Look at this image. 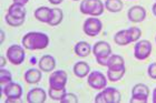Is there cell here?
I'll list each match as a JSON object with an SVG mask.
<instances>
[{"mask_svg":"<svg viewBox=\"0 0 156 103\" xmlns=\"http://www.w3.org/2000/svg\"><path fill=\"white\" fill-rule=\"evenodd\" d=\"M49 45V37L44 32L31 31L23 37V47L27 50H42Z\"/></svg>","mask_w":156,"mask_h":103,"instance_id":"obj_1","label":"cell"},{"mask_svg":"<svg viewBox=\"0 0 156 103\" xmlns=\"http://www.w3.org/2000/svg\"><path fill=\"white\" fill-rule=\"evenodd\" d=\"M80 12L91 17H99L105 10V5L101 0H81Z\"/></svg>","mask_w":156,"mask_h":103,"instance_id":"obj_2","label":"cell"},{"mask_svg":"<svg viewBox=\"0 0 156 103\" xmlns=\"http://www.w3.org/2000/svg\"><path fill=\"white\" fill-rule=\"evenodd\" d=\"M93 53H94L98 65H103V67H106L108 57L112 55L111 45L106 41L96 42L94 45V48H93Z\"/></svg>","mask_w":156,"mask_h":103,"instance_id":"obj_3","label":"cell"},{"mask_svg":"<svg viewBox=\"0 0 156 103\" xmlns=\"http://www.w3.org/2000/svg\"><path fill=\"white\" fill-rule=\"evenodd\" d=\"M122 100L120 92L115 88H105L95 98L96 103H118Z\"/></svg>","mask_w":156,"mask_h":103,"instance_id":"obj_4","label":"cell"},{"mask_svg":"<svg viewBox=\"0 0 156 103\" xmlns=\"http://www.w3.org/2000/svg\"><path fill=\"white\" fill-rule=\"evenodd\" d=\"M6 55H7L8 61H9L10 63H12V65H19L25 61L26 52H25V49H23L21 45H12L7 49Z\"/></svg>","mask_w":156,"mask_h":103,"instance_id":"obj_5","label":"cell"},{"mask_svg":"<svg viewBox=\"0 0 156 103\" xmlns=\"http://www.w3.org/2000/svg\"><path fill=\"white\" fill-rule=\"evenodd\" d=\"M1 93L7 98V102H17L23 97V88L19 83L10 82L1 90Z\"/></svg>","mask_w":156,"mask_h":103,"instance_id":"obj_6","label":"cell"},{"mask_svg":"<svg viewBox=\"0 0 156 103\" xmlns=\"http://www.w3.org/2000/svg\"><path fill=\"white\" fill-rule=\"evenodd\" d=\"M101 29H103V22L98 18H96V17L87 18V19L85 20L83 30L89 37H96V35H98L101 33Z\"/></svg>","mask_w":156,"mask_h":103,"instance_id":"obj_7","label":"cell"},{"mask_svg":"<svg viewBox=\"0 0 156 103\" xmlns=\"http://www.w3.org/2000/svg\"><path fill=\"white\" fill-rule=\"evenodd\" d=\"M150 94V89L143 83H138L134 85L132 90V99L130 103H146L147 98Z\"/></svg>","mask_w":156,"mask_h":103,"instance_id":"obj_8","label":"cell"},{"mask_svg":"<svg viewBox=\"0 0 156 103\" xmlns=\"http://www.w3.org/2000/svg\"><path fill=\"white\" fill-rule=\"evenodd\" d=\"M152 53V43L147 40H140L134 47V57L137 60H146Z\"/></svg>","mask_w":156,"mask_h":103,"instance_id":"obj_9","label":"cell"},{"mask_svg":"<svg viewBox=\"0 0 156 103\" xmlns=\"http://www.w3.org/2000/svg\"><path fill=\"white\" fill-rule=\"evenodd\" d=\"M68 80L67 72L64 70L54 71L49 77V88L52 89H65Z\"/></svg>","mask_w":156,"mask_h":103,"instance_id":"obj_10","label":"cell"},{"mask_svg":"<svg viewBox=\"0 0 156 103\" xmlns=\"http://www.w3.org/2000/svg\"><path fill=\"white\" fill-rule=\"evenodd\" d=\"M88 85L95 90H103L107 85V80L105 75L99 71H93L89 73L87 79Z\"/></svg>","mask_w":156,"mask_h":103,"instance_id":"obj_11","label":"cell"},{"mask_svg":"<svg viewBox=\"0 0 156 103\" xmlns=\"http://www.w3.org/2000/svg\"><path fill=\"white\" fill-rule=\"evenodd\" d=\"M127 17H128L129 21L134 23L142 22L146 18V10L142 6H134L128 10Z\"/></svg>","mask_w":156,"mask_h":103,"instance_id":"obj_12","label":"cell"},{"mask_svg":"<svg viewBox=\"0 0 156 103\" xmlns=\"http://www.w3.org/2000/svg\"><path fill=\"white\" fill-rule=\"evenodd\" d=\"M47 99V93L41 88H34L27 93V102L44 103Z\"/></svg>","mask_w":156,"mask_h":103,"instance_id":"obj_13","label":"cell"},{"mask_svg":"<svg viewBox=\"0 0 156 103\" xmlns=\"http://www.w3.org/2000/svg\"><path fill=\"white\" fill-rule=\"evenodd\" d=\"M39 69L44 72H51L56 68V60L54 57L49 55H46L40 58L38 62Z\"/></svg>","mask_w":156,"mask_h":103,"instance_id":"obj_14","label":"cell"},{"mask_svg":"<svg viewBox=\"0 0 156 103\" xmlns=\"http://www.w3.org/2000/svg\"><path fill=\"white\" fill-rule=\"evenodd\" d=\"M51 8L49 7H39L38 9L35 10V18L38 21L42 23H48L50 16H51Z\"/></svg>","mask_w":156,"mask_h":103,"instance_id":"obj_15","label":"cell"},{"mask_svg":"<svg viewBox=\"0 0 156 103\" xmlns=\"http://www.w3.org/2000/svg\"><path fill=\"white\" fill-rule=\"evenodd\" d=\"M41 70L40 69H29L25 72V80L27 83L29 84H36L41 80Z\"/></svg>","mask_w":156,"mask_h":103,"instance_id":"obj_16","label":"cell"},{"mask_svg":"<svg viewBox=\"0 0 156 103\" xmlns=\"http://www.w3.org/2000/svg\"><path fill=\"white\" fill-rule=\"evenodd\" d=\"M8 15H10L13 18H18V19H25L26 17V9L23 5H18V3H12L11 6L8 8L7 11Z\"/></svg>","mask_w":156,"mask_h":103,"instance_id":"obj_17","label":"cell"},{"mask_svg":"<svg viewBox=\"0 0 156 103\" xmlns=\"http://www.w3.org/2000/svg\"><path fill=\"white\" fill-rule=\"evenodd\" d=\"M75 53L78 55V57H81V58H85V57H87V55H90V52L93 51V49H91L90 45L88 43V42H85V41H79L76 43L75 48Z\"/></svg>","mask_w":156,"mask_h":103,"instance_id":"obj_18","label":"cell"},{"mask_svg":"<svg viewBox=\"0 0 156 103\" xmlns=\"http://www.w3.org/2000/svg\"><path fill=\"white\" fill-rule=\"evenodd\" d=\"M90 72V67L88 65L87 62L84 61H78L74 65V74L78 78H85L88 75Z\"/></svg>","mask_w":156,"mask_h":103,"instance_id":"obj_19","label":"cell"},{"mask_svg":"<svg viewBox=\"0 0 156 103\" xmlns=\"http://www.w3.org/2000/svg\"><path fill=\"white\" fill-rule=\"evenodd\" d=\"M125 65L124 58L118 55H111L107 59V67L108 69H115V68H122Z\"/></svg>","mask_w":156,"mask_h":103,"instance_id":"obj_20","label":"cell"},{"mask_svg":"<svg viewBox=\"0 0 156 103\" xmlns=\"http://www.w3.org/2000/svg\"><path fill=\"white\" fill-rule=\"evenodd\" d=\"M125 72H126L125 65H124V67H122V68L108 69V71H107L108 80H111L112 82H117V81L120 80V79L125 75Z\"/></svg>","mask_w":156,"mask_h":103,"instance_id":"obj_21","label":"cell"},{"mask_svg":"<svg viewBox=\"0 0 156 103\" xmlns=\"http://www.w3.org/2000/svg\"><path fill=\"white\" fill-rule=\"evenodd\" d=\"M114 41L116 42V45H129V43H132L127 29L118 31V32L114 35Z\"/></svg>","mask_w":156,"mask_h":103,"instance_id":"obj_22","label":"cell"},{"mask_svg":"<svg viewBox=\"0 0 156 103\" xmlns=\"http://www.w3.org/2000/svg\"><path fill=\"white\" fill-rule=\"evenodd\" d=\"M62 18H64V15H62V9H58V8H52L51 10V16H50V19H49L48 25L51 27L58 26L59 23L62 21Z\"/></svg>","mask_w":156,"mask_h":103,"instance_id":"obj_23","label":"cell"},{"mask_svg":"<svg viewBox=\"0 0 156 103\" xmlns=\"http://www.w3.org/2000/svg\"><path fill=\"white\" fill-rule=\"evenodd\" d=\"M105 9L109 12H119L123 9V2L120 0H106L105 1Z\"/></svg>","mask_w":156,"mask_h":103,"instance_id":"obj_24","label":"cell"},{"mask_svg":"<svg viewBox=\"0 0 156 103\" xmlns=\"http://www.w3.org/2000/svg\"><path fill=\"white\" fill-rule=\"evenodd\" d=\"M10 82H12V75L10 73V71L1 68V70H0V87H1V90Z\"/></svg>","mask_w":156,"mask_h":103,"instance_id":"obj_25","label":"cell"},{"mask_svg":"<svg viewBox=\"0 0 156 103\" xmlns=\"http://www.w3.org/2000/svg\"><path fill=\"white\" fill-rule=\"evenodd\" d=\"M67 93L66 92V89H52V88H49L48 94L49 97L51 98L54 101H60L62 100V98L65 97V94Z\"/></svg>","mask_w":156,"mask_h":103,"instance_id":"obj_26","label":"cell"},{"mask_svg":"<svg viewBox=\"0 0 156 103\" xmlns=\"http://www.w3.org/2000/svg\"><path fill=\"white\" fill-rule=\"evenodd\" d=\"M128 35H129L130 42H136L138 41V39L142 37V30L136 27H130L129 29H127Z\"/></svg>","mask_w":156,"mask_h":103,"instance_id":"obj_27","label":"cell"},{"mask_svg":"<svg viewBox=\"0 0 156 103\" xmlns=\"http://www.w3.org/2000/svg\"><path fill=\"white\" fill-rule=\"evenodd\" d=\"M5 20H6V22L8 23L10 27H20V26H23V22H25V19L13 18V17H11L10 15H8V13H6Z\"/></svg>","mask_w":156,"mask_h":103,"instance_id":"obj_28","label":"cell"},{"mask_svg":"<svg viewBox=\"0 0 156 103\" xmlns=\"http://www.w3.org/2000/svg\"><path fill=\"white\" fill-rule=\"evenodd\" d=\"M62 103H77L78 98L76 94L74 93H66L65 97L62 98V100L60 101Z\"/></svg>","mask_w":156,"mask_h":103,"instance_id":"obj_29","label":"cell"},{"mask_svg":"<svg viewBox=\"0 0 156 103\" xmlns=\"http://www.w3.org/2000/svg\"><path fill=\"white\" fill-rule=\"evenodd\" d=\"M147 73L152 79H156V63H152L150 65L148 69H147Z\"/></svg>","mask_w":156,"mask_h":103,"instance_id":"obj_30","label":"cell"},{"mask_svg":"<svg viewBox=\"0 0 156 103\" xmlns=\"http://www.w3.org/2000/svg\"><path fill=\"white\" fill-rule=\"evenodd\" d=\"M29 0H13V3H18V5H23L25 6Z\"/></svg>","mask_w":156,"mask_h":103,"instance_id":"obj_31","label":"cell"},{"mask_svg":"<svg viewBox=\"0 0 156 103\" xmlns=\"http://www.w3.org/2000/svg\"><path fill=\"white\" fill-rule=\"evenodd\" d=\"M49 2L52 3V5H59V3H62L64 0H48Z\"/></svg>","mask_w":156,"mask_h":103,"instance_id":"obj_32","label":"cell"},{"mask_svg":"<svg viewBox=\"0 0 156 103\" xmlns=\"http://www.w3.org/2000/svg\"><path fill=\"white\" fill-rule=\"evenodd\" d=\"M0 59H1V63H0V67H1V68H3V67L6 65V63H7V62H6V59L3 58V57H1Z\"/></svg>","mask_w":156,"mask_h":103,"instance_id":"obj_33","label":"cell"},{"mask_svg":"<svg viewBox=\"0 0 156 103\" xmlns=\"http://www.w3.org/2000/svg\"><path fill=\"white\" fill-rule=\"evenodd\" d=\"M152 11H153V15L156 17V2L153 5V7H152Z\"/></svg>","mask_w":156,"mask_h":103,"instance_id":"obj_34","label":"cell"},{"mask_svg":"<svg viewBox=\"0 0 156 103\" xmlns=\"http://www.w3.org/2000/svg\"><path fill=\"white\" fill-rule=\"evenodd\" d=\"M153 102L156 103V88L154 89V91H153Z\"/></svg>","mask_w":156,"mask_h":103,"instance_id":"obj_35","label":"cell"},{"mask_svg":"<svg viewBox=\"0 0 156 103\" xmlns=\"http://www.w3.org/2000/svg\"><path fill=\"white\" fill-rule=\"evenodd\" d=\"M3 35H3V31L1 30V43L3 42Z\"/></svg>","mask_w":156,"mask_h":103,"instance_id":"obj_36","label":"cell"},{"mask_svg":"<svg viewBox=\"0 0 156 103\" xmlns=\"http://www.w3.org/2000/svg\"><path fill=\"white\" fill-rule=\"evenodd\" d=\"M73 1H78V0H73Z\"/></svg>","mask_w":156,"mask_h":103,"instance_id":"obj_37","label":"cell"},{"mask_svg":"<svg viewBox=\"0 0 156 103\" xmlns=\"http://www.w3.org/2000/svg\"><path fill=\"white\" fill-rule=\"evenodd\" d=\"M155 41H156V37H155Z\"/></svg>","mask_w":156,"mask_h":103,"instance_id":"obj_38","label":"cell"}]
</instances>
